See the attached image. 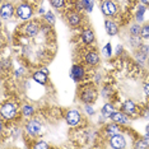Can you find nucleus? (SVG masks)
<instances>
[{"instance_id": "8", "label": "nucleus", "mask_w": 149, "mask_h": 149, "mask_svg": "<svg viewBox=\"0 0 149 149\" xmlns=\"http://www.w3.org/2000/svg\"><path fill=\"white\" fill-rule=\"evenodd\" d=\"M26 131L29 135H33V136H35V135L40 134V131H41V124H40L37 120L28 121L26 125Z\"/></svg>"}, {"instance_id": "11", "label": "nucleus", "mask_w": 149, "mask_h": 149, "mask_svg": "<svg viewBox=\"0 0 149 149\" xmlns=\"http://www.w3.org/2000/svg\"><path fill=\"white\" fill-rule=\"evenodd\" d=\"M14 13V6H13L10 3H6V4H3L1 10H0V15H1L3 19H9Z\"/></svg>"}, {"instance_id": "33", "label": "nucleus", "mask_w": 149, "mask_h": 149, "mask_svg": "<svg viewBox=\"0 0 149 149\" xmlns=\"http://www.w3.org/2000/svg\"><path fill=\"white\" fill-rule=\"evenodd\" d=\"M147 133H149V125L147 126Z\"/></svg>"}, {"instance_id": "28", "label": "nucleus", "mask_w": 149, "mask_h": 149, "mask_svg": "<svg viewBox=\"0 0 149 149\" xmlns=\"http://www.w3.org/2000/svg\"><path fill=\"white\" fill-rule=\"evenodd\" d=\"M50 145L49 144H46V143H43V141H38L37 144H35V148L36 149H47Z\"/></svg>"}, {"instance_id": "10", "label": "nucleus", "mask_w": 149, "mask_h": 149, "mask_svg": "<svg viewBox=\"0 0 149 149\" xmlns=\"http://www.w3.org/2000/svg\"><path fill=\"white\" fill-rule=\"evenodd\" d=\"M121 110H123V112L129 115V116H130V115H135V113H136V106H135V103L133 102V101H130V100L125 101V102L123 103Z\"/></svg>"}, {"instance_id": "26", "label": "nucleus", "mask_w": 149, "mask_h": 149, "mask_svg": "<svg viewBox=\"0 0 149 149\" xmlns=\"http://www.w3.org/2000/svg\"><path fill=\"white\" fill-rule=\"evenodd\" d=\"M140 31H141V27H139L138 24L131 26V28H130V33H131V35H134V36L140 35Z\"/></svg>"}, {"instance_id": "14", "label": "nucleus", "mask_w": 149, "mask_h": 149, "mask_svg": "<svg viewBox=\"0 0 149 149\" xmlns=\"http://www.w3.org/2000/svg\"><path fill=\"white\" fill-rule=\"evenodd\" d=\"M104 28H106V32L110 36H116L117 33H118V27H117V24L115 22H112V21H108V19L104 22Z\"/></svg>"}, {"instance_id": "6", "label": "nucleus", "mask_w": 149, "mask_h": 149, "mask_svg": "<svg viewBox=\"0 0 149 149\" xmlns=\"http://www.w3.org/2000/svg\"><path fill=\"white\" fill-rule=\"evenodd\" d=\"M70 78L74 82H80L84 78V68L82 65H78V64L73 65L70 69Z\"/></svg>"}, {"instance_id": "23", "label": "nucleus", "mask_w": 149, "mask_h": 149, "mask_svg": "<svg viewBox=\"0 0 149 149\" xmlns=\"http://www.w3.org/2000/svg\"><path fill=\"white\" fill-rule=\"evenodd\" d=\"M140 36H141V38H144V40L149 38V24H145V26L141 27Z\"/></svg>"}, {"instance_id": "3", "label": "nucleus", "mask_w": 149, "mask_h": 149, "mask_svg": "<svg viewBox=\"0 0 149 149\" xmlns=\"http://www.w3.org/2000/svg\"><path fill=\"white\" fill-rule=\"evenodd\" d=\"M1 115L6 118V120H12V118H14L15 115H17L15 106L10 102H5L1 106Z\"/></svg>"}, {"instance_id": "27", "label": "nucleus", "mask_w": 149, "mask_h": 149, "mask_svg": "<svg viewBox=\"0 0 149 149\" xmlns=\"http://www.w3.org/2000/svg\"><path fill=\"white\" fill-rule=\"evenodd\" d=\"M144 12H145V6H139V9H138V12H136V19H138L139 22L143 21Z\"/></svg>"}, {"instance_id": "29", "label": "nucleus", "mask_w": 149, "mask_h": 149, "mask_svg": "<svg viewBox=\"0 0 149 149\" xmlns=\"http://www.w3.org/2000/svg\"><path fill=\"white\" fill-rule=\"evenodd\" d=\"M86 110H87V112H88V113H91V115H93V113H94V110H93V107L91 106V103H87Z\"/></svg>"}, {"instance_id": "21", "label": "nucleus", "mask_w": 149, "mask_h": 149, "mask_svg": "<svg viewBox=\"0 0 149 149\" xmlns=\"http://www.w3.org/2000/svg\"><path fill=\"white\" fill-rule=\"evenodd\" d=\"M80 5H82L87 12H92V9H93V0H80Z\"/></svg>"}, {"instance_id": "4", "label": "nucleus", "mask_w": 149, "mask_h": 149, "mask_svg": "<svg viewBox=\"0 0 149 149\" xmlns=\"http://www.w3.org/2000/svg\"><path fill=\"white\" fill-rule=\"evenodd\" d=\"M65 120H66V123L69 124L70 126H75V125H78L80 123L82 116H80V112L78 110H69L66 112Z\"/></svg>"}, {"instance_id": "32", "label": "nucleus", "mask_w": 149, "mask_h": 149, "mask_svg": "<svg viewBox=\"0 0 149 149\" xmlns=\"http://www.w3.org/2000/svg\"><path fill=\"white\" fill-rule=\"evenodd\" d=\"M141 3H143V4H145V5H148L149 4V0H140Z\"/></svg>"}, {"instance_id": "13", "label": "nucleus", "mask_w": 149, "mask_h": 149, "mask_svg": "<svg viewBox=\"0 0 149 149\" xmlns=\"http://www.w3.org/2000/svg\"><path fill=\"white\" fill-rule=\"evenodd\" d=\"M38 24L35 22H31V23H28V24H26L24 26V32H26V35L27 36H29V37H33V36H36L37 33H38Z\"/></svg>"}, {"instance_id": "17", "label": "nucleus", "mask_w": 149, "mask_h": 149, "mask_svg": "<svg viewBox=\"0 0 149 149\" xmlns=\"http://www.w3.org/2000/svg\"><path fill=\"white\" fill-rule=\"evenodd\" d=\"M80 19H82V18H80V15L78 14V13H70V14L68 15V22H69V24L74 26V27L79 26Z\"/></svg>"}, {"instance_id": "19", "label": "nucleus", "mask_w": 149, "mask_h": 149, "mask_svg": "<svg viewBox=\"0 0 149 149\" xmlns=\"http://www.w3.org/2000/svg\"><path fill=\"white\" fill-rule=\"evenodd\" d=\"M118 131L120 130H118V126H117L116 123L108 125V126L106 127V133H107V135H110V136H113V135L118 134Z\"/></svg>"}, {"instance_id": "16", "label": "nucleus", "mask_w": 149, "mask_h": 149, "mask_svg": "<svg viewBox=\"0 0 149 149\" xmlns=\"http://www.w3.org/2000/svg\"><path fill=\"white\" fill-rule=\"evenodd\" d=\"M82 40H83L84 43H87V45L92 43L94 41V32L91 28H86L82 32Z\"/></svg>"}, {"instance_id": "20", "label": "nucleus", "mask_w": 149, "mask_h": 149, "mask_svg": "<svg viewBox=\"0 0 149 149\" xmlns=\"http://www.w3.org/2000/svg\"><path fill=\"white\" fill-rule=\"evenodd\" d=\"M33 112H35V110H33V107L31 106V104H24V106L22 107V113H23V116H26V117H31Z\"/></svg>"}, {"instance_id": "7", "label": "nucleus", "mask_w": 149, "mask_h": 149, "mask_svg": "<svg viewBox=\"0 0 149 149\" xmlns=\"http://www.w3.org/2000/svg\"><path fill=\"white\" fill-rule=\"evenodd\" d=\"M110 144H111V147L115 149H121V148L126 147V140H125V138L123 135L116 134V135H113V136H111Z\"/></svg>"}, {"instance_id": "2", "label": "nucleus", "mask_w": 149, "mask_h": 149, "mask_svg": "<svg viewBox=\"0 0 149 149\" xmlns=\"http://www.w3.org/2000/svg\"><path fill=\"white\" fill-rule=\"evenodd\" d=\"M32 13H33V10H32L31 5H28V4H21L15 8L17 17H18L19 19H22V21L29 19L32 17Z\"/></svg>"}, {"instance_id": "30", "label": "nucleus", "mask_w": 149, "mask_h": 149, "mask_svg": "<svg viewBox=\"0 0 149 149\" xmlns=\"http://www.w3.org/2000/svg\"><path fill=\"white\" fill-rule=\"evenodd\" d=\"M143 140L145 141V144H147L148 147H149V133H147V135H145V136H144Z\"/></svg>"}, {"instance_id": "31", "label": "nucleus", "mask_w": 149, "mask_h": 149, "mask_svg": "<svg viewBox=\"0 0 149 149\" xmlns=\"http://www.w3.org/2000/svg\"><path fill=\"white\" fill-rule=\"evenodd\" d=\"M144 92H145V94H147V96L149 97V83H148L147 86L144 87Z\"/></svg>"}, {"instance_id": "9", "label": "nucleus", "mask_w": 149, "mask_h": 149, "mask_svg": "<svg viewBox=\"0 0 149 149\" xmlns=\"http://www.w3.org/2000/svg\"><path fill=\"white\" fill-rule=\"evenodd\" d=\"M111 120H112L113 123H116L117 125H125L129 123V115L123 112V111H118V112L115 111L113 115L111 116Z\"/></svg>"}, {"instance_id": "15", "label": "nucleus", "mask_w": 149, "mask_h": 149, "mask_svg": "<svg viewBox=\"0 0 149 149\" xmlns=\"http://www.w3.org/2000/svg\"><path fill=\"white\" fill-rule=\"evenodd\" d=\"M32 79L35 80L36 83H38V84H41V86H43V84L47 83V73H45L43 70L36 72L35 74H33Z\"/></svg>"}, {"instance_id": "18", "label": "nucleus", "mask_w": 149, "mask_h": 149, "mask_svg": "<svg viewBox=\"0 0 149 149\" xmlns=\"http://www.w3.org/2000/svg\"><path fill=\"white\" fill-rule=\"evenodd\" d=\"M101 112H102V115H103L104 117H111V116L113 115V112H115V107H113V104L106 103V104H104V106L102 107Z\"/></svg>"}, {"instance_id": "12", "label": "nucleus", "mask_w": 149, "mask_h": 149, "mask_svg": "<svg viewBox=\"0 0 149 149\" xmlns=\"http://www.w3.org/2000/svg\"><path fill=\"white\" fill-rule=\"evenodd\" d=\"M84 60H86V63L88 64V65L94 66L100 63V55H98L96 51H89L86 55V57H84Z\"/></svg>"}, {"instance_id": "5", "label": "nucleus", "mask_w": 149, "mask_h": 149, "mask_svg": "<svg viewBox=\"0 0 149 149\" xmlns=\"http://www.w3.org/2000/svg\"><path fill=\"white\" fill-rule=\"evenodd\" d=\"M101 10H102V13L104 15L111 17V15H113L115 13H116L117 6H116V4H115L113 1H111V0H104L102 4H101Z\"/></svg>"}, {"instance_id": "24", "label": "nucleus", "mask_w": 149, "mask_h": 149, "mask_svg": "<svg viewBox=\"0 0 149 149\" xmlns=\"http://www.w3.org/2000/svg\"><path fill=\"white\" fill-rule=\"evenodd\" d=\"M102 52L106 57H111V55H112V46H111V43H106V46L103 47Z\"/></svg>"}, {"instance_id": "1", "label": "nucleus", "mask_w": 149, "mask_h": 149, "mask_svg": "<svg viewBox=\"0 0 149 149\" xmlns=\"http://www.w3.org/2000/svg\"><path fill=\"white\" fill-rule=\"evenodd\" d=\"M80 100L84 103H92L97 100V91L94 89V87H86L80 92Z\"/></svg>"}, {"instance_id": "22", "label": "nucleus", "mask_w": 149, "mask_h": 149, "mask_svg": "<svg viewBox=\"0 0 149 149\" xmlns=\"http://www.w3.org/2000/svg\"><path fill=\"white\" fill-rule=\"evenodd\" d=\"M45 21L49 23V24H54L55 23V15H54V13L52 12H47L45 13Z\"/></svg>"}, {"instance_id": "25", "label": "nucleus", "mask_w": 149, "mask_h": 149, "mask_svg": "<svg viewBox=\"0 0 149 149\" xmlns=\"http://www.w3.org/2000/svg\"><path fill=\"white\" fill-rule=\"evenodd\" d=\"M51 4L56 9H63L65 5V0H51Z\"/></svg>"}]
</instances>
